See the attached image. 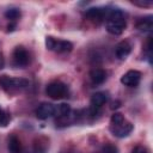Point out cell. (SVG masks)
<instances>
[{"instance_id": "cell-13", "label": "cell", "mask_w": 153, "mask_h": 153, "mask_svg": "<svg viewBox=\"0 0 153 153\" xmlns=\"http://www.w3.org/2000/svg\"><path fill=\"white\" fill-rule=\"evenodd\" d=\"M108 93L106 92H96L92 94L91 97V106H94V108H100L103 106L106 102H108Z\"/></svg>"}, {"instance_id": "cell-18", "label": "cell", "mask_w": 153, "mask_h": 153, "mask_svg": "<svg viewBox=\"0 0 153 153\" xmlns=\"http://www.w3.org/2000/svg\"><path fill=\"white\" fill-rule=\"evenodd\" d=\"M102 153H118V149H117L116 146H114L111 143H106V145L103 146Z\"/></svg>"}, {"instance_id": "cell-17", "label": "cell", "mask_w": 153, "mask_h": 153, "mask_svg": "<svg viewBox=\"0 0 153 153\" xmlns=\"http://www.w3.org/2000/svg\"><path fill=\"white\" fill-rule=\"evenodd\" d=\"M11 120V116L0 108V127H6Z\"/></svg>"}, {"instance_id": "cell-6", "label": "cell", "mask_w": 153, "mask_h": 153, "mask_svg": "<svg viewBox=\"0 0 153 153\" xmlns=\"http://www.w3.org/2000/svg\"><path fill=\"white\" fill-rule=\"evenodd\" d=\"M13 62L18 67H25L30 63V54L23 45H18V47L14 48V50H13Z\"/></svg>"}, {"instance_id": "cell-12", "label": "cell", "mask_w": 153, "mask_h": 153, "mask_svg": "<svg viewBox=\"0 0 153 153\" xmlns=\"http://www.w3.org/2000/svg\"><path fill=\"white\" fill-rule=\"evenodd\" d=\"M136 27L140 31H143V32L152 31V29H153V17L152 16H146V17L140 18L136 23Z\"/></svg>"}, {"instance_id": "cell-1", "label": "cell", "mask_w": 153, "mask_h": 153, "mask_svg": "<svg viewBox=\"0 0 153 153\" xmlns=\"http://www.w3.org/2000/svg\"><path fill=\"white\" fill-rule=\"evenodd\" d=\"M105 19H106V23H105L106 31L111 35H115V36L121 35L127 26L124 14L120 8H116V7L108 8Z\"/></svg>"}, {"instance_id": "cell-21", "label": "cell", "mask_w": 153, "mask_h": 153, "mask_svg": "<svg viewBox=\"0 0 153 153\" xmlns=\"http://www.w3.org/2000/svg\"><path fill=\"white\" fill-rule=\"evenodd\" d=\"M120 104H121V102H120V100L112 102V103H111V106H110V108H111L112 110H114V109H117V108H120Z\"/></svg>"}, {"instance_id": "cell-20", "label": "cell", "mask_w": 153, "mask_h": 153, "mask_svg": "<svg viewBox=\"0 0 153 153\" xmlns=\"http://www.w3.org/2000/svg\"><path fill=\"white\" fill-rule=\"evenodd\" d=\"M130 153H148V152H147V149H146L145 147H142V146H135V147L131 149Z\"/></svg>"}, {"instance_id": "cell-9", "label": "cell", "mask_w": 153, "mask_h": 153, "mask_svg": "<svg viewBox=\"0 0 153 153\" xmlns=\"http://www.w3.org/2000/svg\"><path fill=\"white\" fill-rule=\"evenodd\" d=\"M36 117L39 120H47L54 115V105L50 103H42L35 111Z\"/></svg>"}, {"instance_id": "cell-14", "label": "cell", "mask_w": 153, "mask_h": 153, "mask_svg": "<svg viewBox=\"0 0 153 153\" xmlns=\"http://www.w3.org/2000/svg\"><path fill=\"white\" fill-rule=\"evenodd\" d=\"M7 148H8L10 153H22V151H23L22 149V142L16 135H11L8 137Z\"/></svg>"}, {"instance_id": "cell-19", "label": "cell", "mask_w": 153, "mask_h": 153, "mask_svg": "<svg viewBox=\"0 0 153 153\" xmlns=\"http://www.w3.org/2000/svg\"><path fill=\"white\" fill-rule=\"evenodd\" d=\"M134 5H137V6H141V7H149L152 6V1L149 0H135V1H131Z\"/></svg>"}, {"instance_id": "cell-8", "label": "cell", "mask_w": 153, "mask_h": 153, "mask_svg": "<svg viewBox=\"0 0 153 153\" xmlns=\"http://www.w3.org/2000/svg\"><path fill=\"white\" fill-rule=\"evenodd\" d=\"M106 12H108V8H104V7H91V8H87V11L85 12V16L92 22L100 23L106 18Z\"/></svg>"}, {"instance_id": "cell-4", "label": "cell", "mask_w": 153, "mask_h": 153, "mask_svg": "<svg viewBox=\"0 0 153 153\" xmlns=\"http://www.w3.org/2000/svg\"><path fill=\"white\" fill-rule=\"evenodd\" d=\"M45 47L49 50H53V51H56V53H69L73 49V44L69 41L56 39L51 36L45 37Z\"/></svg>"}, {"instance_id": "cell-22", "label": "cell", "mask_w": 153, "mask_h": 153, "mask_svg": "<svg viewBox=\"0 0 153 153\" xmlns=\"http://www.w3.org/2000/svg\"><path fill=\"white\" fill-rule=\"evenodd\" d=\"M4 66H5V60H4V56H2V54L0 53V69H1Z\"/></svg>"}, {"instance_id": "cell-7", "label": "cell", "mask_w": 153, "mask_h": 153, "mask_svg": "<svg viewBox=\"0 0 153 153\" xmlns=\"http://www.w3.org/2000/svg\"><path fill=\"white\" fill-rule=\"evenodd\" d=\"M140 80H141V73L136 69H130L121 76V82L128 87L137 86L140 84Z\"/></svg>"}, {"instance_id": "cell-5", "label": "cell", "mask_w": 153, "mask_h": 153, "mask_svg": "<svg viewBox=\"0 0 153 153\" xmlns=\"http://www.w3.org/2000/svg\"><path fill=\"white\" fill-rule=\"evenodd\" d=\"M45 93L53 99H61L67 97L68 86L62 81H51L45 87Z\"/></svg>"}, {"instance_id": "cell-15", "label": "cell", "mask_w": 153, "mask_h": 153, "mask_svg": "<svg viewBox=\"0 0 153 153\" xmlns=\"http://www.w3.org/2000/svg\"><path fill=\"white\" fill-rule=\"evenodd\" d=\"M54 115L59 118H63L71 115V106L66 103H61L56 106H54Z\"/></svg>"}, {"instance_id": "cell-10", "label": "cell", "mask_w": 153, "mask_h": 153, "mask_svg": "<svg viewBox=\"0 0 153 153\" xmlns=\"http://www.w3.org/2000/svg\"><path fill=\"white\" fill-rule=\"evenodd\" d=\"M130 51H131V45L127 41H121L115 48V54H116L117 59H120V60L127 59V56L130 54Z\"/></svg>"}, {"instance_id": "cell-2", "label": "cell", "mask_w": 153, "mask_h": 153, "mask_svg": "<svg viewBox=\"0 0 153 153\" xmlns=\"http://www.w3.org/2000/svg\"><path fill=\"white\" fill-rule=\"evenodd\" d=\"M110 131L116 137H126L133 131V124L124 118V116L120 112H115L110 118Z\"/></svg>"}, {"instance_id": "cell-11", "label": "cell", "mask_w": 153, "mask_h": 153, "mask_svg": "<svg viewBox=\"0 0 153 153\" xmlns=\"http://www.w3.org/2000/svg\"><path fill=\"white\" fill-rule=\"evenodd\" d=\"M106 76H108L106 71L105 69H102V68H94V69H92L90 72V79L96 85L103 84L106 80Z\"/></svg>"}, {"instance_id": "cell-16", "label": "cell", "mask_w": 153, "mask_h": 153, "mask_svg": "<svg viewBox=\"0 0 153 153\" xmlns=\"http://www.w3.org/2000/svg\"><path fill=\"white\" fill-rule=\"evenodd\" d=\"M20 16H22L20 10L17 8V7H11V8H8V10L5 12V17H6V19H8V20H11V22L19 19Z\"/></svg>"}, {"instance_id": "cell-23", "label": "cell", "mask_w": 153, "mask_h": 153, "mask_svg": "<svg viewBox=\"0 0 153 153\" xmlns=\"http://www.w3.org/2000/svg\"><path fill=\"white\" fill-rule=\"evenodd\" d=\"M16 27V24H8L7 25V31H13Z\"/></svg>"}, {"instance_id": "cell-3", "label": "cell", "mask_w": 153, "mask_h": 153, "mask_svg": "<svg viewBox=\"0 0 153 153\" xmlns=\"http://www.w3.org/2000/svg\"><path fill=\"white\" fill-rule=\"evenodd\" d=\"M0 85L1 87L7 92H16L23 88H26L29 86V81L23 78H13L7 75L0 76Z\"/></svg>"}]
</instances>
